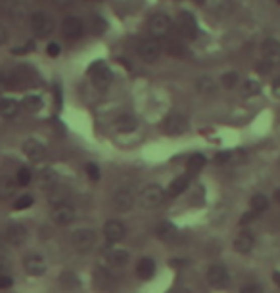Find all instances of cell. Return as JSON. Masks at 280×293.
Instances as JSON below:
<instances>
[{"label": "cell", "instance_id": "9c48e42d", "mask_svg": "<svg viewBox=\"0 0 280 293\" xmlns=\"http://www.w3.org/2000/svg\"><path fill=\"white\" fill-rule=\"evenodd\" d=\"M138 56L146 63H154L160 60L161 56V44L156 39H146L138 44Z\"/></svg>", "mask_w": 280, "mask_h": 293}, {"label": "cell", "instance_id": "f6af8a7d", "mask_svg": "<svg viewBox=\"0 0 280 293\" xmlns=\"http://www.w3.org/2000/svg\"><path fill=\"white\" fill-rule=\"evenodd\" d=\"M50 2L58 8H71L75 4V0H50Z\"/></svg>", "mask_w": 280, "mask_h": 293}, {"label": "cell", "instance_id": "8fae6325", "mask_svg": "<svg viewBox=\"0 0 280 293\" xmlns=\"http://www.w3.org/2000/svg\"><path fill=\"white\" fill-rule=\"evenodd\" d=\"M23 153H25V157L29 161L40 163L46 157V146L42 142L35 140V138H29V140L23 142Z\"/></svg>", "mask_w": 280, "mask_h": 293}, {"label": "cell", "instance_id": "2e32d148", "mask_svg": "<svg viewBox=\"0 0 280 293\" xmlns=\"http://www.w3.org/2000/svg\"><path fill=\"white\" fill-rule=\"evenodd\" d=\"M104 238L110 243L121 242L125 238V224L121 223V221H115V219L108 221V223L104 224Z\"/></svg>", "mask_w": 280, "mask_h": 293}, {"label": "cell", "instance_id": "d6a6232c", "mask_svg": "<svg viewBox=\"0 0 280 293\" xmlns=\"http://www.w3.org/2000/svg\"><path fill=\"white\" fill-rule=\"evenodd\" d=\"M236 82H238V73L236 71H227L223 77H221V84L225 86V88H234L236 86Z\"/></svg>", "mask_w": 280, "mask_h": 293}, {"label": "cell", "instance_id": "cb8c5ba5", "mask_svg": "<svg viewBox=\"0 0 280 293\" xmlns=\"http://www.w3.org/2000/svg\"><path fill=\"white\" fill-rule=\"evenodd\" d=\"M18 182L8 174H0V200H10L16 196Z\"/></svg>", "mask_w": 280, "mask_h": 293}, {"label": "cell", "instance_id": "e0dca14e", "mask_svg": "<svg viewBox=\"0 0 280 293\" xmlns=\"http://www.w3.org/2000/svg\"><path fill=\"white\" fill-rule=\"evenodd\" d=\"M186 129H188V121L180 113H173L165 121V132L171 134V136H179L182 132H186Z\"/></svg>", "mask_w": 280, "mask_h": 293}, {"label": "cell", "instance_id": "f5cc1de1", "mask_svg": "<svg viewBox=\"0 0 280 293\" xmlns=\"http://www.w3.org/2000/svg\"><path fill=\"white\" fill-rule=\"evenodd\" d=\"M272 280H274V283L280 287V270H276V272L272 274Z\"/></svg>", "mask_w": 280, "mask_h": 293}, {"label": "cell", "instance_id": "816d5d0a", "mask_svg": "<svg viewBox=\"0 0 280 293\" xmlns=\"http://www.w3.org/2000/svg\"><path fill=\"white\" fill-rule=\"evenodd\" d=\"M182 264H186V261H179V259H173V261H169V266H182Z\"/></svg>", "mask_w": 280, "mask_h": 293}, {"label": "cell", "instance_id": "277c9868", "mask_svg": "<svg viewBox=\"0 0 280 293\" xmlns=\"http://www.w3.org/2000/svg\"><path fill=\"white\" fill-rule=\"evenodd\" d=\"M75 207L67 202H60L56 203L54 207H52L50 211V219L54 224H58V226H67L75 221Z\"/></svg>", "mask_w": 280, "mask_h": 293}, {"label": "cell", "instance_id": "74e56055", "mask_svg": "<svg viewBox=\"0 0 280 293\" xmlns=\"http://www.w3.org/2000/svg\"><path fill=\"white\" fill-rule=\"evenodd\" d=\"M92 27H94V35H102V33H104V31L108 29V23H106V21L102 20V18H94V20H92Z\"/></svg>", "mask_w": 280, "mask_h": 293}, {"label": "cell", "instance_id": "7bdbcfd3", "mask_svg": "<svg viewBox=\"0 0 280 293\" xmlns=\"http://www.w3.org/2000/svg\"><path fill=\"white\" fill-rule=\"evenodd\" d=\"M230 159V153L229 152H221L215 155V165H225V163Z\"/></svg>", "mask_w": 280, "mask_h": 293}, {"label": "cell", "instance_id": "9f6ffc18", "mask_svg": "<svg viewBox=\"0 0 280 293\" xmlns=\"http://www.w3.org/2000/svg\"><path fill=\"white\" fill-rule=\"evenodd\" d=\"M194 2H196V4H203V2H205V0H194Z\"/></svg>", "mask_w": 280, "mask_h": 293}, {"label": "cell", "instance_id": "d4e9b609", "mask_svg": "<svg viewBox=\"0 0 280 293\" xmlns=\"http://www.w3.org/2000/svg\"><path fill=\"white\" fill-rule=\"evenodd\" d=\"M136 274H138L140 280H152L154 274H156V263H154V259H150V257L140 259L138 266H136Z\"/></svg>", "mask_w": 280, "mask_h": 293}, {"label": "cell", "instance_id": "836d02e7", "mask_svg": "<svg viewBox=\"0 0 280 293\" xmlns=\"http://www.w3.org/2000/svg\"><path fill=\"white\" fill-rule=\"evenodd\" d=\"M167 52H169V56H175V58H186V48L179 44V42H169L167 44Z\"/></svg>", "mask_w": 280, "mask_h": 293}, {"label": "cell", "instance_id": "d6986e66", "mask_svg": "<svg viewBox=\"0 0 280 293\" xmlns=\"http://www.w3.org/2000/svg\"><path fill=\"white\" fill-rule=\"evenodd\" d=\"M253 245H255V238H253V234L248 232V230H244V232L238 234V236L234 238V243H232L234 251L242 253V255L250 253L251 249H253Z\"/></svg>", "mask_w": 280, "mask_h": 293}, {"label": "cell", "instance_id": "4fadbf2b", "mask_svg": "<svg viewBox=\"0 0 280 293\" xmlns=\"http://www.w3.org/2000/svg\"><path fill=\"white\" fill-rule=\"evenodd\" d=\"M29 238V230L20 223H12L8 228H6V242L14 245V247H20L27 242Z\"/></svg>", "mask_w": 280, "mask_h": 293}, {"label": "cell", "instance_id": "681fc988", "mask_svg": "<svg viewBox=\"0 0 280 293\" xmlns=\"http://www.w3.org/2000/svg\"><path fill=\"white\" fill-rule=\"evenodd\" d=\"M4 270H8V261L4 257H0V272H4Z\"/></svg>", "mask_w": 280, "mask_h": 293}, {"label": "cell", "instance_id": "4316f807", "mask_svg": "<svg viewBox=\"0 0 280 293\" xmlns=\"http://www.w3.org/2000/svg\"><path fill=\"white\" fill-rule=\"evenodd\" d=\"M250 207L255 215H261L263 211H267V209H269V200H267V196H263V193H255V196H251Z\"/></svg>", "mask_w": 280, "mask_h": 293}, {"label": "cell", "instance_id": "f907efd6", "mask_svg": "<svg viewBox=\"0 0 280 293\" xmlns=\"http://www.w3.org/2000/svg\"><path fill=\"white\" fill-rule=\"evenodd\" d=\"M6 90V75L4 73H0V92Z\"/></svg>", "mask_w": 280, "mask_h": 293}, {"label": "cell", "instance_id": "bcb514c9", "mask_svg": "<svg viewBox=\"0 0 280 293\" xmlns=\"http://www.w3.org/2000/svg\"><path fill=\"white\" fill-rule=\"evenodd\" d=\"M272 94H274L276 98H280V77H276V79L272 81Z\"/></svg>", "mask_w": 280, "mask_h": 293}, {"label": "cell", "instance_id": "6f0895ef", "mask_svg": "<svg viewBox=\"0 0 280 293\" xmlns=\"http://www.w3.org/2000/svg\"><path fill=\"white\" fill-rule=\"evenodd\" d=\"M276 2H278V4H280V0H276Z\"/></svg>", "mask_w": 280, "mask_h": 293}, {"label": "cell", "instance_id": "44dd1931", "mask_svg": "<svg viewBox=\"0 0 280 293\" xmlns=\"http://www.w3.org/2000/svg\"><path fill=\"white\" fill-rule=\"evenodd\" d=\"M190 178H192L190 172H184V174L177 176L175 180L171 182L169 188H167V196H169V198H179L180 193H182L184 190H186V188H188V184H190Z\"/></svg>", "mask_w": 280, "mask_h": 293}, {"label": "cell", "instance_id": "d590c367", "mask_svg": "<svg viewBox=\"0 0 280 293\" xmlns=\"http://www.w3.org/2000/svg\"><path fill=\"white\" fill-rule=\"evenodd\" d=\"M261 92V84L257 81H248L244 82V96H255V94H259Z\"/></svg>", "mask_w": 280, "mask_h": 293}, {"label": "cell", "instance_id": "11a10c76", "mask_svg": "<svg viewBox=\"0 0 280 293\" xmlns=\"http://www.w3.org/2000/svg\"><path fill=\"white\" fill-rule=\"evenodd\" d=\"M177 293H192V291H190V289H179Z\"/></svg>", "mask_w": 280, "mask_h": 293}, {"label": "cell", "instance_id": "b9f144b4", "mask_svg": "<svg viewBox=\"0 0 280 293\" xmlns=\"http://www.w3.org/2000/svg\"><path fill=\"white\" fill-rule=\"evenodd\" d=\"M240 293H263V289H261L257 283H248V285L242 287Z\"/></svg>", "mask_w": 280, "mask_h": 293}, {"label": "cell", "instance_id": "ffe728a7", "mask_svg": "<svg viewBox=\"0 0 280 293\" xmlns=\"http://www.w3.org/2000/svg\"><path fill=\"white\" fill-rule=\"evenodd\" d=\"M113 127H115L119 132H132V131H136L138 121H136V117H134V115H130V113H121V115L115 117Z\"/></svg>", "mask_w": 280, "mask_h": 293}, {"label": "cell", "instance_id": "f35d334b", "mask_svg": "<svg viewBox=\"0 0 280 293\" xmlns=\"http://www.w3.org/2000/svg\"><path fill=\"white\" fill-rule=\"evenodd\" d=\"M60 52H61V48H60V44H58V42H50V44L46 46V54H48L50 58H58V56H60Z\"/></svg>", "mask_w": 280, "mask_h": 293}, {"label": "cell", "instance_id": "5bb4252c", "mask_svg": "<svg viewBox=\"0 0 280 293\" xmlns=\"http://www.w3.org/2000/svg\"><path fill=\"white\" fill-rule=\"evenodd\" d=\"M61 33H63V37H67V39H81L83 37V33H85V25H83V21L79 18H75V16H67L65 20L61 21Z\"/></svg>", "mask_w": 280, "mask_h": 293}, {"label": "cell", "instance_id": "7402d4cb", "mask_svg": "<svg viewBox=\"0 0 280 293\" xmlns=\"http://www.w3.org/2000/svg\"><path fill=\"white\" fill-rule=\"evenodd\" d=\"M106 259H108L110 266H113V268H123V266L129 264L130 253L127 251V249H111Z\"/></svg>", "mask_w": 280, "mask_h": 293}, {"label": "cell", "instance_id": "1f68e13d", "mask_svg": "<svg viewBox=\"0 0 280 293\" xmlns=\"http://www.w3.org/2000/svg\"><path fill=\"white\" fill-rule=\"evenodd\" d=\"M16 182H18V186H29L33 182V172L27 167H21L18 174H16Z\"/></svg>", "mask_w": 280, "mask_h": 293}, {"label": "cell", "instance_id": "6da1fadb", "mask_svg": "<svg viewBox=\"0 0 280 293\" xmlns=\"http://www.w3.org/2000/svg\"><path fill=\"white\" fill-rule=\"evenodd\" d=\"M165 198H167V192L161 188L160 184H148L140 192V205L144 209H156L165 202Z\"/></svg>", "mask_w": 280, "mask_h": 293}, {"label": "cell", "instance_id": "ab89813d", "mask_svg": "<svg viewBox=\"0 0 280 293\" xmlns=\"http://www.w3.org/2000/svg\"><path fill=\"white\" fill-rule=\"evenodd\" d=\"M12 285H14L12 276H8V274H0V289H10Z\"/></svg>", "mask_w": 280, "mask_h": 293}, {"label": "cell", "instance_id": "9a60e30c", "mask_svg": "<svg viewBox=\"0 0 280 293\" xmlns=\"http://www.w3.org/2000/svg\"><path fill=\"white\" fill-rule=\"evenodd\" d=\"M113 207L119 213H129L134 207V196L129 188H121L113 193Z\"/></svg>", "mask_w": 280, "mask_h": 293}, {"label": "cell", "instance_id": "83f0119b", "mask_svg": "<svg viewBox=\"0 0 280 293\" xmlns=\"http://www.w3.org/2000/svg\"><path fill=\"white\" fill-rule=\"evenodd\" d=\"M173 234H175V224L173 223H169V221H161V223H158V226H156V236H158L160 240H169Z\"/></svg>", "mask_w": 280, "mask_h": 293}, {"label": "cell", "instance_id": "52a82bcc", "mask_svg": "<svg viewBox=\"0 0 280 293\" xmlns=\"http://www.w3.org/2000/svg\"><path fill=\"white\" fill-rule=\"evenodd\" d=\"M90 79H92V84H94L96 88L106 90L111 84V81H113V73H111V69L104 63V61H100V63L94 65V69L90 71Z\"/></svg>", "mask_w": 280, "mask_h": 293}, {"label": "cell", "instance_id": "8992f818", "mask_svg": "<svg viewBox=\"0 0 280 293\" xmlns=\"http://www.w3.org/2000/svg\"><path fill=\"white\" fill-rule=\"evenodd\" d=\"M171 27H173V21L167 14H154L148 21V29H150L152 37H156V39L169 35Z\"/></svg>", "mask_w": 280, "mask_h": 293}, {"label": "cell", "instance_id": "ba28073f", "mask_svg": "<svg viewBox=\"0 0 280 293\" xmlns=\"http://www.w3.org/2000/svg\"><path fill=\"white\" fill-rule=\"evenodd\" d=\"M23 268H25V272L29 274V276L39 278V276H44V274H46L48 264H46V261H44L42 255H39V253H31V255H27V257L23 259Z\"/></svg>", "mask_w": 280, "mask_h": 293}, {"label": "cell", "instance_id": "ee69618b", "mask_svg": "<svg viewBox=\"0 0 280 293\" xmlns=\"http://www.w3.org/2000/svg\"><path fill=\"white\" fill-rule=\"evenodd\" d=\"M272 67H274V65H270V63H267V61H261V63H257V73L267 75V73H270Z\"/></svg>", "mask_w": 280, "mask_h": 293}, {"label": "cell", "instance_id": "ac0fdd59", "mask_svg": "<svg viewBox=\"0 0 280 293\" xmlns=\"http://www.w3.org/2000/svg\"><path fill=\"white\" fill-rule=\"evenodd\" d=\"M92 280H94V287L102 293H110L113 289V280H111V276L108 270H104V268H94V274H92Z\"/></svg>", "mask_w": 280, "mask_h": 293}, {"label": "cell", "instance_id": "7dc6e473", "mask_svg": "<svg viewBox=\"0 0 280 293\" xmlns=\"http://www.w3.org/2000/svg\"><path fill=\"white\" fill-rule=\"evenodd\" d=\"M8 41V31L0 25V46H4V42Z\"/></svg>", "mask_w": 280, "mask_h": 293}, {"label": "cell", "instance_id": "30bf717a", "mask_svg": "<svg viewBox=\"0 0 280 293\" xmlns=\"http://www.w3.org/2000/svg\"><path fill=\"white\" fill-rule=\"evenodd\" d=\"M207 282L213 287H217V289H225L230 282L227 268L223 264H211L209 268H207Z\"/></svg>", "mask_w": 280, "mask_h": 293}, {"label": "cell", "instance_id": "c3c4849f", "mask_svg": "<svg viewBox=\"0 0 280 293\" xmlns=\"http://www.w3.org/2000/svg\"><path fill=\"white\" fill-rule=\"evenodd\" d=\"M255 217H257V215H255V213H248V215H246V217H244V219H242V226H244V224H248V223H250V221H253V219H255Z\"/></svg>", "mask_w": 280, "mask_h": 293}, {"label": "cell", "instance_id": "484cf974", "mask_svg": "<svg viewBox=\"0 0 280 293\" xmlns=\"http://www.w3.org/2000/svg\"><path fill=\"white\" fill-rule=\"evenodd\" d=\"M20 106L25 110V112L37 113V112L42 110V98L37 96V94H29V96H25V98H23V102H21Z\"/></svg>", "mask_w": 280, "mask_h": 293}, {"label": "cell", "instance_id": "5b68a950", "mask_svg": "<svg viewBox=\"0 0 280 293\" xmlns=\"http://www.w3.org/2000/svg\"><path fill=\"white\" fill-rule=\"evenodd\" d=\"M175 25L184 39H194L198 35V21L190 12H180L175 20Z\"/></svg>", "mask_w": 280, "mask_h": 293}, {"label": "cell", "instance_id": "3957f363", "mask_svg": "<svg viewBox=\"0 0 280 293\" xmlns=\"http://www.w3.org/2000/svg\"><path fill=\"white\" fill-rule=\"evenodd\" d=\"M73 249L79 253H89L94 245H96V232L90 228H79L71 234L69 238Z\"/></svg>", "mask_w": 280, "mask_h": 293}, {"label": "cell", "instance_id": "7a4b0ae2", "mask_svg": "<svg viewBox=\"0 0 280 293\" xmlns=\"http://www.w3.org/2000/svg\"><path fill=\"white\" fill-rule=\"evenodd\" d=\"M31 29L39 39H44V37H50L54 33L56 23L52 20V16H48L46 12H33L31 14Z\"/></svg>", "mask_w": 280, "mask_h": 293}, {"label": "cell", "instance_id": "f546056e", "mask_svg": "<svg viewBox=\"0 0 280 293\" xmlns=\"http://www.w3.org/2000/svg\"><path fill=\"white\" fill-rule=\"evenodd\" d=\"M196 88H198L200 94H207V96H209V94L215 92V82L211 81L209 77H201L200 81L196 82Z\"/></svg>", "mask_w": 280, "mask_h": 293}, {"label": "cell", "instance_id": "8d00e7d4", "mask_svg": "<svg viewBox=\"0 0 280 293\" xmlns=\"http://www.w3.org/2000/svg\"><path fill=\"white\" fill-rule=\"evenodd\" d=\"M85 171H87V174H89V178L92 182L100 180V169H98V165H96V163H87Z\"/></svg>", "mask_w": 280, "mask_h": 293}, {"label": "cell", "instance_id": "603a6c76", "mask_svg": "<svg viewBox=\"0 0 280 293\" xmlns=\"http://www.w3.org/2000/svg\"><path fill=\"white\" fill-rule=\"evenodd\" d=\"M20 102L14 98H0V117L2 119H14L20 113Z\"/></svg>", "mask_w": 280, "mask_h": 293}, {"label": "cell", "instance_id": "f1b7e54d", "mask_svg": "<svg viewBox=\"0 0 280 293\" xmlns=\"http://www.w3.org/2000/svg\"><path fill=\"white\" fill-rule=\"evenodd\" d=\"M203 167H205V157H203L201 153H192L190 157H188V171L186 172L196 174V172H200Z\"/></svg>", "mask_w": 280, "mask_h": 293}, {"label": "cell", "instance_id": "db71d44e", "mask_svg": "<svg viewBox=\"0 0 280 293\" xmlns=\"http://www.w3.org/2000/svg\"><path fill=\"white\" fill-rule=\"evenodd\" d=\"M274 196H276V202L280 203V190H276V192H274Z\"/></svg>", "mask_w": 280, "mask_h": 293}, {"label": "cell", "instance_id": "e575fe53", "mask_svg": "<svg viewBox=\"0 0 280 293\" xmlns=\"http://www.w3.org/2000/svg\"><path fill=\"white\" fill-rule=\"evenodd\" d=\"M39 178H40V186H42V188H48V186H54V184H56V178H58V176H56V172L48 169V171L40 172Z\"/></svg>", "mask_w": 280, "mask_h": 293}, {"label": "cell", "instance_id": "4dcf8cb0", "mask_svg": "<svg viewBox=\"0 0 280 293\" xmlns=\"http://www.w3.org/2000/svg\"><path fill=\"white\" fill-rule=\"evenodd\" d=\"M33 203H35V198H33L31 193H23V196H20V198L14 202V209H16V211H23V209H29Z\"/></svg>", "mask_w": 280, "mask_h": 293}, {"label": "cell", "instance_id": "7c38bea8", "mask_svg": "<svg viewBox=\"0 0 280 293\" xmlns=\"http://www.w3.org/2000/svg\"><path fill=\"white\" fill-rule=\"evenodd\" d=\"M261 54H263V61H267L270 65H276L280 61V42L272 37H267L261 42Z\"/></svg>", "mask_w": 280, "mask_h": 293}, {"label": "cell", "instance_id": "60d3db41", "mask_svg": "<svg viewBox=\"0 0 280 293\" xmlns=\"http://www.w3.org/2000/svg\"><path fill=\"white\" fill-rule=\"evenodd\" d=\"M33 48H35V42L29 41V42H25L23 46H18V48H12V52H14V54H27V52H31Z\"/></svg>", "mask_w": 280, "mask_h": 293}]
</instances>
